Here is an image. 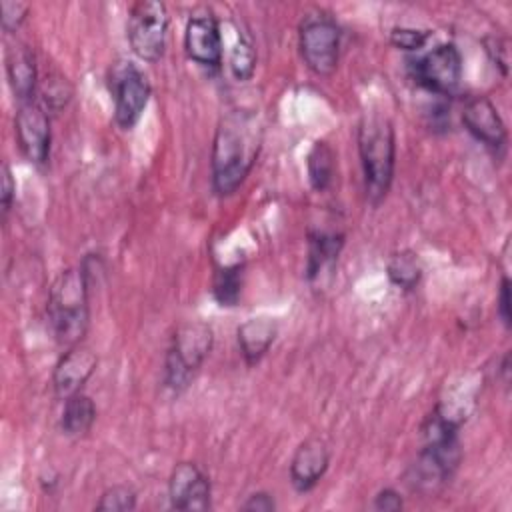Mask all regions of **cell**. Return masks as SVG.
Listing matches in <instances>:
<instances>
[{
	"mask_svg": "<svg viewBox=\"0 0 512 512\" xmlns=\"http://www.w3.org/2000/svg\"><path fill=\"white\" fill-rule=\"evenodd\" d=\"M260 126L248 112H228L220 118L212 144V188L218 196L234 194L246 180L258 150Z\"/></svg>",
	"mask_w": 512,
	"mask_h": 512,
	"instance_id": "6da1fadb",
	"label": "cell"
},
{
	"mask_svg": "<svg viewBox=\"0 0 512 512\" xmlns=\"http://www.w3.org/2000/svg\"><path fill=\"white\" fill-rule=\"evenodd\" d=\"M458 428L460 424L438 406L426 416L422 424L424 444L408 472V484L414 492L436 494L452 480L462 460Z\"/></svg>",
	"mask_w": 512,
	"mask_h": 512,
	"instance_id": "7a4b0ae2",
	"label": "cell"
},
{
	"mask_svg": "<svg viewBox=\"0 0 512 512\" xmlns=\"http://www.w3.org/2000/svg\"><path fill=\"white\" fill-rule=\"evenodd\" d=\"M358 152L364 172V192L372 206H378L394 178L396 138L394 126L386 114L366 112L358 126Z\"/></svg>",
	"mask_w": 512,
	"mask_h": 512,
	"instance_id": "3957f363",
	"label": "cell"
},
{
	"mask_svg": "<svg viewBox=\"0 0 512 512\" xmlns=\"http://www.w3.org/2000/svg\"><path fill=\"white\" fill-rule=\"evenodd\" d=\"M88 288L90 284L82 266L66 268L50 286L46 306L48 320L56 342L64 348L82 344L88 330Z\"/></svg>",
	"mask_w": 512,
	"mask_h": 512,
	"instance_id": "277c9868",
	"label": "cell"
},
{
	"mask_svg": "<svg viewBox=\"0 0 512 512\" xmlns=\"http://www.w3.org/2000/svg\"><path fill=\"white\" fill-rule=\"evenodd\" d=\"M214 344L212 326L202 320H188L180 324L170 340L166 362H164V382L176 394L186 390L194 380L196 372L208 358Z\"/></svg>",
	"mask_w": 512,
	"mask_h": 512,
	"instance_id": "5b68a950",
	"label": "cell"
},
{
	"mask_svg": "<svg viewBox=\"0 0 512 512\" xmlns=\"http://www.w3.org/2000/svg\"><path fill=\"white\" fill-rule=\"evenodd\" d=\"M340 26L328 14H308L298 28V46L304 64L316 76H330L340 58Z\"/></svg>",
	"mask_w": 512,
	"mask_h": 512,
	"instance_id": "8992f818",
	"label": "cell"
},
{
	"mask_svg": "<svg viewBox=\"0 0 512 512\" xmlns=\"http://www.w3.org/2000/svg\"><path fill=\"white\" fill-rule=\"evenodd\" d=\"M168 22V10L158 0H142L132 6L126 24V38L140 60L158 62L162 58Z\"/></svg>",
	"mask_w": 512,
	"mask_h": 512,
	"instance_id": "52a82bcc",
	"label": "cell"
},
{
	"mask_svg": "<svg viewBox=\"0 0 512 512\" xmlns=\"http://www.w3.org/2000/svg\"><path fill=\"white\" fill-rule=\"evenodd\" d=\"M412 80L424 90L450 96L462 80V54L452 42H444L408 64Z\"/></svg>",
	"mask_w": 512,
	"mask_h": 512,
	"instance_id": "ba28073f",
	"label": "cell"
},
{
	"mask_svg": "<svg viewBox=\"0 0 512 512\" xmlns=\"http://www.w3.org/2000/svg\"><path fill=\"white\" fill-rule=\"evenodd\" d=\"M150 82L132 62L114 72V122L122 130H132L150 100Z\"/></svg>",
	"mask_w": 512,
	"mask_h": 512,
	"instance_id": "9c48e42d",
	"label": "cell"
},
{
	"mask_svg": "<svg viewBox=\"0 0 512 512\" xmlns=\"http://www.w3.org/2000/svg\"><path fill=\"white\" fill-rule=\"evenodd\" d=\"M16 142L24 158L36 166H44L50 156V116L36 100L18 104L14 116Z\"/></svg>",
	"mask_w": 512,
	"mask_h": 512,
	"instance_id": "30bf717a",
	"label": "cell"
},
{
	"mask_svg": "<svg viewBox=\"0 0 512 512\" xmlns=\"http://www.w3.org/2000/svg\"><path fill=\"white\" fill-rule=\"evenodd\" d=\"M184 50L190 60L204 68L218 70L222 64V34L210 10L190 14L184 30Z\"/></svg>",
	"mask_w": 512,
	"mask_h": 512,
	"instance_id": "8fae6325",
	"label": "cell"
},
{
	"mask_svg": "<svg viewBox=\"0 0 512 512\" xmlns=\"http://www.w3.org/2000/svg\"><path fill=\"white\" fill-rule=\"evenodd\" d=\"M210 480L194 462H178L168 480V498L174 510L204 512L210 508Z\"/></svg>",
	"mask_w": 512,
	"mask_h": 512,
	"instance_id": "7c38bea8",
	"label": "cell"
},
{
	"mask_svg": "<svg viewBox=\"0 0 512 512\" xmlns=\"http://www.w3.org/2000/svg\"><path fill=\"white\" fill-rule=\"evenodd\" d=\"M98 366V356L92 348L76 344L64 350L52 370V388L56 398L66 400L72 394L82 392L84 384L90 380Z\"/></svg>",
	"mask_w": 512,
	"mask_h": 512,
	"instance_id": "4fadbf2b",
	"label": "cell"
},
{
	"mask_svg": "<svg viewBox=\"0 0 512 512\" xmlns=\"http://www.w3.org/2000/svg\"><path fill=\"white\" fill-rule=\"evenodd\" d=\"M464 128L492 152L506 148L508 132L496 110V106L486 96H472L464 102L462 108Z\"/></svg>",
	"mask_w": 512,
	"mask_h": 512,
	"instance_id": "5bb4252c",
	"label": "cell"
},
{
	"mask_svg": "<svg viewBox=\"0 0 512 512\" xmlns=\"http://www.w3.org/2000/svg\"><path fill=\"white\" fill-rule=\"evenodd\" d=\"M330 464L328 444L318 438H306L290 460V482L296 492H310L326 474Z\"/></svg>",
	"mask_w": 512,
	"mask_h": 512,
	"instance_id": "9a60e30c",
	"label": "cell"
},
{
	"mask_svg": "<svg viewBox=\"0 0 512 512\" xmlns=\"http://www.w3.org/2000/svg\"><path fill=\"white\" fill-rule=\"evenodd\" d=\"M4 60H6L8 84L18 104L34 100L38 70H36V58L30 46H26L24 42L8 44Z\"/></svg>",
	"mask_w": 512,
	"mask_h": 512,
	"instance_id": "2e32d148",
	"label": "cell"
},
{
	"mask_svg": "<svg viewBox=\"0 0 512 512\" xmlns=\"http://www.w3.org/2000/svg\"><path fill=\"white\" fill-rule=\"evenodd\" d=\"M236 334H238V346L244 362L248 366H254L264 358V354L270 350L272 342L276 340L278 324L274 318L256 316L242 322Z\"/></svg>",
	"mask_w": 512,
	"mask_h": 512,
	"instance_id": "e0dca14e",
	"label": "cell"
},
{
	"mask_svg": "<svg viewBox=\"0 0 512 512\" xmlns=\"http://www.w3.org/2000/svg\"><path fill=\"white\" fill-rule=\"evenodd\" d=\"M344 246V234L336 232H310L308 234V256H306V278L316 280L326 266L338 260Z\"/></svg>",
	"mask_w": 512,
	"mask_h": 512,
	"instance_id": "ac0fdd59",
	"label": "cell"
},
{
	"mask_svg": "<svg viewBox=\"0 0 512 512\" xmlns=\"http://www.w3.org/2000/svg\"><path fill=\"white\" fill-rule=\"evenodd\" d=\"M94 422H96V404L88 394L78 392L64 400V408L60 414L62 434L70 438L86 436L92 430Z\"/></svg>",
	"mask_w": 512,
	"mask_h": 512,
	"instance_id": "d6986e66",
	"label": "cell"
},
{
	"mask_svg": "<svg viewBox=\"0 0 512 512\" xmlns=\"http://www.w3.org/2000/svg\"><path fill=\"white\" fill-rule=\"evenodd\" d=\"M306 170H308L310 186L316 192H324L332 184L334 170H336V154L326 140H316L312 144L306 158Z\"/></svg>",
	"mask_w": 512,
	"mask_h": 512,
	"instance_id": "ffe728a7",
	"label": "cell"
},
{
	"mask_svg": "<svg viewBox=\"0 0 512 512\" xmlns=\"http://www.w3.org/2000/svg\"><path fill=\"white\" fill-rule=\"evenodd\" d=\"M388 280L400 290H414L422 278V264L416 252L400 250L394 252L386 264Z\"/></svg>",
	"mask_w": 512,
	"mask_h": 512,
	"instance_id": "44dd1931",
	"label": "cell"
},
{
	"mask_svg": "<svg viewBox=\"0 0 512 512\" xmlns=\"http://www.w3.org/2000/svg\"><path fill=\"white\" fill-rule=\"evenodd\" d=\"M242 276L244 266L232 264L224 266L214 274L212 282V294L220 306H236L242 294Z\"/></svg>",
	"mask_w": 512,
	"mask_h": 512,
	"instance_id": "7402d4cb",
	"label": "cell"
},
{
	"mask_svg": "<svg viewBox=\"0 0 512 512\" xmlns=\"http://www.w3.org/2000/svg\"><path fill=\"white\" fill-rule=\"evenodd\" d=\"M228 64H230V72L234 74L236 80L244 82V80L252 78L254 68H256V50H254L252 40L246 34L238 36L234 48L230 50Z\"/></svg>",
	"mask_w": 512,
	"mask_h": 512,
	"instance_id": "603a6c76",
	"label": "cell"
},
{
	"mask_svg": "<svg viewBox=\"0 0 512 512\" xmlns=\"http://www.w3.org/2000/svg\"><path fill=\"white\" fill-rule=\"evenodd\" d=\"M98 512H130L136 508V492L126 484L110 486L94 506Z\"/></svg>",
	"mask_w": 512,
	"mask_h": 512,
	"instance_id": "cb8c5ba5",
	"label": "cell"
},
{
	"mask_svg": "<svg viewBox=\"0 0 512 512\" xmlns=\"http://www.w3.org/2000/svg\"><path fill=\"white\" fill-rule=\"evenodd\" d=\"M430 30H422V28H412V26H394L390 30V42L392 46L406 50V52H414L420 50L426 40L430 38Z\"/></svg>",
	"mask_w": 512,
	"mask_h": 512,
	"instance_id": "d4e9b609",
	"label": "cell"
},
{
	"mask_svg": "<svg viewBox=\"0 0 512 512\" xmlns=\"http://www.w3.org/2000/svg\"><path fill=\"white\" fill-rule=\"evenodd\" d=\"M0 12H2V16H0V22H2V30L6 32V34H12V32H16L20 26H22V22L26 20V16H28V12H30V6L28 4H24V2H12V0H2L0 2Z\"/></svg>",
	"mask_w": 512,
	"mask_h": 512,
	"instance_id": "484cf974",
	"label": "cell"
},
{
	"mask_svg": "<svg viewBox=\"0 0 512 512\" xmlns=\"http://www.w3.org/2000/svg\"><path fill=\"white\" fill-rule=\"evenodd\" d=\"M484 50H486L488 58L494 62V66L500 68L502 76H508V68H510L508 40L502 36H488V38H484Z\"/></svg>",
	"mask_w": 512,
	"mask_h": 512,
	"instance_id": "4316f807",
	"label": "cell"
},
{
	"mask_svg": "<svg viewBox=\"0 0 512 512\" xmlns=\"http://www.w3.org/2000/svg\"><path fill=\"white\" fill-rule=\"evenodd\" d=\"M70 88L66 84V78H52L46 82V88H44V106L48 110H60L68 104L70 100Z\"/></svg>",
	"mask_w": 512,
	"mask_h": 512,
	"instance_id": "83f0119b",
	"label": "cell"
},
{
	"mask_svg": "<svg viewBox=\"0 0 512 512\" xmlns=\"http://www.w3.org/2000/svg\"><path fill=\"white\" fill-rule=\"evenodd\" d=\"M372 506H374V510H380V512H398V510H402L404 500H402V494L398 490L384 488L374 496Z\"/></svg>",
	"mask_w": 512,
	"mask_h": 512,
	"instance_id": "f1b7e54d",
	"label": "cell"
},
{
	"mask_svg": "<svg viewBox=\"0 0 512 512\" xmlns=\"http://www.w3.org/2000/svg\"><path fill=\"white\" fill-rule=\"evenodd\" d=\"M14 196H16V182L12 178V170L8 166V162L2 164V192H0V202H2V216L6 218L10 208H12V202H14Z\"/></svg>",
	"mask_w": 512,
	"mask_h": 512,
	"instance_id": "f546056e",
	"label": "cell"
},
{
	"mask_svg": "<svg viewBox=\"0 0 512 512\" xmlns=\"http://www.w3.org/2000/svg\"><path fill=\"white\" fill-rule=\"evenodd\" d=\"M496 312H498L502 324L506 328H510V324H512V306H510V280H508V276H504L502 282H500V290H498V298H496Z\"/></svg>",
	"mask_w": 512,
	"mask_h": 512,
	"instance_id": "4dcf8cb0",
	"label": "cell"
},
{
	"mask_svg": "<svg viewBox=\"0 0 512 512\" xmlns=\"http://www.w3.org/2000/svg\"><path fill=\"white\" fill-rule=\"evenodd\" d=\"M240 508L250 512H272L276 510V502L270 492H254L240 504Z\"/></svg>",
	"mask_w": 512,
	"mask_h": 512,
	"instance_id": "1f68e13d",
	"label": "cell"
}]
</instances>
